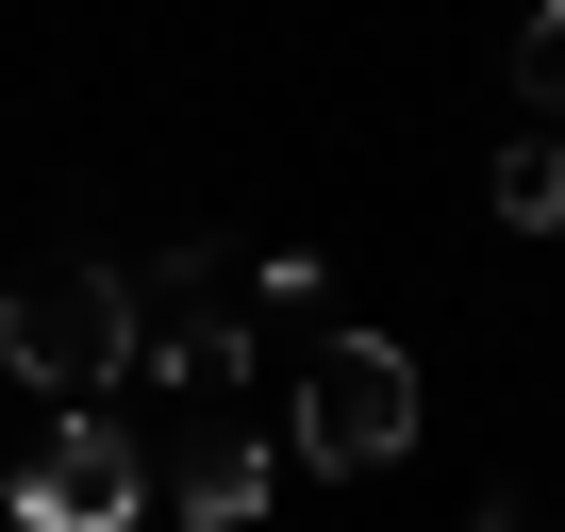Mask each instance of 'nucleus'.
<instances>
[{
  "label": "nucleus",
  "instance_id": "423d86ee",
  "mask_svg": "<svg viewBox=\"0 0 565 532\" xmlns=\"http://www.w3.org/2000/svg\"><path fill=\"white\" fill-rule=\"evenodd\" d=\"M499 216L515 233H565V134H515L499 150Z\"/></svg>",
  "mask_w": 565,
  "mask_h": 532
},
{
  "label": "nucleus",
  "instance_id": "f257e3e1",
  "mask_svg": "<svg viewBox=\"0 0 565 532\" xmlns=\"http://www.w3.org/2000/svg\"><path fill=\"white\" fill-rule=\"evenodd\" d=\"M0 366H18L51 416H100L134 383V266H100V249L18 266V284H0Z\"/></svg>",
  "mask_w": 565,
  "mask_h": 532
},
{
  "label": "nucleus",
  "instance_id": "6e6552de",
  "mask_svg": "<svg viewBox=\"0 0 565 532\" xmlns=\"http://www.w3.org/2000/svg\"><path fill=\"white\" fill-rule=\"evenodd\" d=\"M515 100H565V0H548V18L515 34Z\"/></svg>",
  "mask_w": 565,
  "mask_h": 532
},
{
  "label": "nucleus",
  "instance_id": "20e7f679",
  "mask_svg": "<svg viewBox=\"0 0 565 532\" xmlns=\"http://www.w3.org/2000/svg\"><path fill=\"white\" fill-rule=\"evenodd\" d=\"M134 499H150V449H134L117 416H51V449L0 482L18 532H134Z\"/></svg>",
  "mask_w": 565,
  "mask_h": 532
},
{
  "label": "nucleus",
  "instance_id": "7ed1b4c3",
  "mask_svg": "<svg viewBox=\"0 0 565 532\" xmlns=\"http://www.w3.org/2000/svg\"><path fill=\"white\" fill-rule=\"evenodd\" d=\"M282 449L300 466H399L416 449V350L399 333H333L317 383H300V416H282Z\"/></svg>",
  "mask_w": 565,
  "mask_h": 532
},
{
  "label": "nucleus",
  "instance_id": "39448f33",
  "mask_svg": "<svg viewBox=\"0 0 565 532\" xmlns=\"http://www.w3.org/2000/svg\"><path fill=\"white\" fill-rule=\"evenodd\" d=\"M266 482H282V449H266V433H216V449L183 466V532H249Z\"/></svg>",
  "mask_w": 565,
  "mask_h": 532
},
{
  "label": "nucleus",
  "instance_id": "0eeeda50",
  "mask_svg": "<svg viewBox=\"0 0 565 532\" xmlns=\"http://www.w3.org/2000/svg\"><path fill=\"white\" fill-rule=\"evenodd\" d=\"M317 284H333L317 249H266V266H249V300H266V317H317Z\"/></svg>",
  "mask_w": 565,
  "mask_h": 532
},
{
  "label": "nucleus",
  "instance_id": "f03ea898",
  "mask_svg": "<svg viewBox=\"0 0 565 532\" xmlns=\"http://www.w3.org/2000/svg\"><path fill=\"white\" fill-rule=\"evenodd\" d=\"M134 366L167 400H249V266L233 249H167L134 284Z\"/></svg>",
  "mask_w": 565,
  "mask_h": 532
}]
</instances>
